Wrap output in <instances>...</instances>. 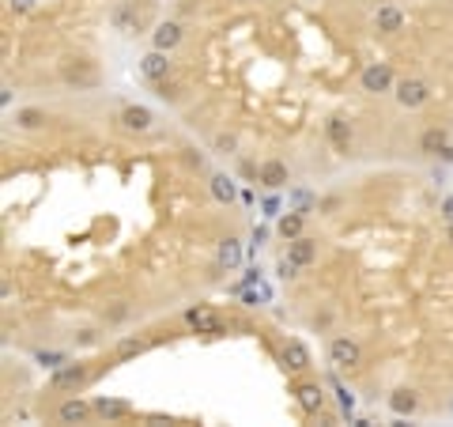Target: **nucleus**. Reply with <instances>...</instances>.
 Instances as JSON below:
<instances>
[{
  "label": "nucleus",
  "mask_w": 453,
  "mask_h": 427,
  "mask_svg": "<svg viewBox=\"0 0 453 427\" xmlns=\"http://www.w3.org/2000/svg\"><path fill=\"white\" fill-rule=\"evenodd\" d=\"M389 409H393V416H412L419 409V397L412 390H393L389 393Z\"/></svg>",
  "instance_id": "14"
},
{
  "label": "nucleus",
  "mask_w": 453,
  "mask_h": 427,
  "mask_svg": "<svg viewBox=\"0 0 453 427\" xmlns=\"http://www.w3.org/2000/svg\"><path fill=\"white\" fill-rule=\"evenodd\" d=\"M219 265L223 269H238L242 265V242L238 238H223V242H219Z\"/></svg>",
  "instance_id": "16"
},
{
  "label": "nucleus",
  "mask_w": 453,
  "mask_h": 427,
  "mask_svg": "<svg viewBox=\"0 0 453 427\" xmlns=\"http://www.w3.org/2000/svg\"><path fill=\"white\" fill-rule=\"evenodd\" d=\"M442 220L453 223V197H446V201H442Z\"/></svg>",
  "instance_id": "24"
},
{
  "label": "nucleus",
  "mask_w": 453,
  "mask_h": 427,
  "mask_svg": "<svg viewBox=\"0 0 453 427\" xmlns=\"http://www.w3.org/2000/svg\"><path fill=\"white\" fill-rule=\"evenodd\" d=\"M91 409H95V404L72 397V401H64L61 409H57V420H61V423H83L87 416H91Z\"/></svg>",
  "instance_id": "11"
},
{
  "label": "nucleus",
  "mask_w": 453,
  "mask_h": 427,
  "mask_svg": "<svg viewBox=\"0 0 453 427\" xmlns=\"http://www.w3.org/2000/svg\"><path fill=\"white\" fill-rule=\"evenodd\" d=\"M287 257H291L298 269L310 265V261L317 257V242H314V238H306V235H298V238H291V246H287Z\"/></svg>",
  "instance_id": "7"
},
{
  "label": "nucleus",
  "mask_w": 453,
  "mask_h": 427,
  "mask_svg": "<svg viewBox=\"0 0 453 427\" xmlns=\"http://www.w3.org/2000/svg\"><path fill=\"white\" fill-rule=\"evenodd\" d=\"M257 178H261V185H264V189H283L291 174H287V167H283L280 159H269V163L261 167V174H257Z\"/></svg>",
  "instance_id": "9"
},
{
  "label": "nucleus",
  "mask_w": 453,
  "mask_h": 427,
  "mask_svg": "<svg viewBox=\"0 0 453 427\" xmlns=\"http://www.w3.org/2000/svg\"><path fill=\"white\" fill-rule=\"evenodd\" d=\"M374 30H378V35H396V30H404V12L396 4H382L378 12H374Z\"/></svg>",
  "instance_id": "4"
},
{
  "label": "nucleus",
  "mask_w": 453,
  "mask_h": 427,
  "mask_svg": "<svg viewBox=\"0 0 453 427\" xmlns=\"http://www.w3.org/2000/svg\"><path fill=\"white\" fill-rule=\"evenodd\" d=\"M16 122H19V129H42V125H46V114H42V110H19Z\"/></svg>",
  "instance_id": "22"
},
{
  "label": "nucleus",
  "mask_w": 453,
  "mask_h": 427,
  "mask_svg": "<svg viewBox=\"0 0 453 427\" xmlns=\"http://www.w3.org/2000/svg\"><path fill=\"white\" fill-rule=\"evenodd\" d=\"M280 235L287 238V242L302 235V212H287V216H280Z\"/></svg>",
  "instance_id": "21"
},
{
  "label": "nucleus",
  "mask_w": 453,
  "mask_h": 427,
  "mask_svg": "<svg viewBox=\"0 0 453 427\" xmlns=\"http://www.w3.org/2000/svg\"><path fill=\"white\" fill-rule=\"evenodd\" d=\"M80 344H95V329H83L80 333Z\"/></svg>",
  "instance_id": "27"
},
{
  "label": "nucleus",
  "mask_w": 453,
  "mask_h": 427,
  "mask_svg": "<svg viewBox=\"0 0 453 427\" xmlns=\"http://www.w3.org/2000/svg\"><path fill=\"white\" fill-rule=\"evenodd\" d=\"M140 352H143V341H121L117 344V356H125V359L129 356H140Z\"/></svg>",
  "instance_id": "23"
},
{
  "label": "nucleus",
  "mask_w": 453,
  "mask_h": 427,
  "mask_svg": "<svg viewBox=\"0 0 453 427\" xmlns=\"http://www.w3.org/2000/svg\"><path fill=\"white\" fill-rule=\"evenodd\" d=\"M430 98V87L423 80H401L396 83V103L404 106V110H416V106H423Z\"/></svg>",
  "instance_id": "3"
},
{
  "label": "nucleus",
  "mask_w": 453,
  "mask_h": 427,
  "mask_svg": "<svg viewBox=\"0 0 453 427\" xmlns=\"http://www.w3.org/2000/svg\"><path fill=\"white\" fill-rule=\"evenodd\" d=\"M185 322H189V329H196V333H219V317H216V310H208V306H193V310L185 314Z\"/></svg>",
  "instance_id": "8"
},
{
  "label": "nucleus",
  "mask_w": 453,
  "mask_h": 427,
  "mask_svg": "<svg viewBox=\"0 0 453 427\" xmlns=\"http://www.w3.org/2000/svg\"><path fill=\"white\" fill-rule=\"evenodd\" d=\"M336 393H340V404H344V412H351V393H348L344 386H340Z\"/></svg>",
  "instance_id": "25"
},
{
  "label": "nucleus",
  "mask_w": 453,
  "mask_h": 427,
  "mask_svg": "<svg viewBox=\"0 0 453 427\" xmlns=\"http://www.w3.org/2000/svg\"><path fill=\"white\" fill-rule=\"evenodd\" d=\"M446 238H449V242H453V223H449V231H446Z\"/></svg>",
  "instance_id": "29"
},
{
  "label": "nucleus",
  "mask_w": 453,
  "mask_h": 427,
  "mask_svg": "<svg viewBox=\"0 0 453 427\" xmlns=\"http://www.w3.org/2000/svg\"><path fill=\"white\" fill-rule=\"evenodd\" d=\"M208 185H212V197H216V201L219 204H230V201H235V182H230L227 178V174H212V182H208Z\"/></svg>",
  "instance_id": "19"
},
{
  "label": "nucleus",
  "mask_w": 453,
  "mask_h": 427,
  "mask_svg": "<svg viewBox=\"0 0 453 427\" xmlns=\"http://www.w3.org/2000/svg\"><path fill=\"white\" fill-rule=\"evenodd\" d=\"M140 72H143V76H148V80H151V83H159V80H167V76H170V57H167V53H163V49H151V53H148V57H143V61H140Z\"/></svg>",
  "instance_id": "5"
},
{
  "label": "nucleus",
  "mask_w": 453,
  "mask_h": 427,
  "mask_svg": "<svg viewBox=\"0 0 453 427\" xmlns=\"http://www.w3.org/2000/svg\"><path fill=\"white\" fill-rule=\"evenodd\" d=\"M83 382H87V367L69 363V367H61L57 375H53V390H76V386H83Z\"/></svg>",
  "instance_id": "10"
},
{
  "label": "nucleus",
  "mask_w": 453,
  "mask_h": 427,
  "mask_svg": "<svg viewBox=\"0 0 453 427\" xmlns=\"http://www.w3.org/2000/svg\"><path fill=\"white\" fill-rule=\"evenodd\" d=\"M216 148H219V151H230V148H235V140H230V136H219Z\"/></svg>",
  "instance_id": "26"
},
{
  "label": "nucleus",
  "mask_w": 453,
  "mask_h": 427,
  "mask_svg": "<svg viewBox=\"0 0 453 427\" xmlns=\"http://www.w3.org/2000/svg\"><path fill=\"white\" fill-rule=\"evenodd\" d=\"M12 4L19 8V12H27V8H30V4H35V0H12Z\"/></svg>",
  "instance_id": "28"
},
{
  "label": "nucleus",
  "mask_w": 453,
  "mask_h": 427,
  "mask_svg": "<svg viewBox=\"0 0 453 427\" xmlns=\"http://www.w3.org/2000/svg\"><path fill=\"white\" fill-rule=\"evenodd\" d=\"M151 122H155V117H151L148 106H125V110H121V125H125L129 133H148Z\"/></svg>",
  "instance_id": "6"
},
{
  "label": "nucleus",
  "mask_w": 453,
  "mask_h": 427,
  "mask_svg": "<svg viewBox=\"0 0 453 427\" xmlns=\"http://www.w3.org/2000/svg\"><path fill=\"white\" fill-rule=\"evenodd\" d=\"M322 401H325V393L322 386H314V382H306V386H298V404H302V412H322Z\"/></svg>",
  "instance_id": "15"
},
{
  "label": "nucleus",
  "mask_w": 453,
  "mask_h": 427,
  "mask_svg": "<svg viewBox=\"0 0 453 427\" xmlns=\"http://www.w3.org/2000/svg\"><path fill=\"white\" fill-rule=\"evenodd\" d=\"M449 409H453V401H449Z\"/></svg>",
  "instance_id": "30"
},
{
  "label": "nucleus",
  "mask_w": 453,
  "mask_h": 427,
  "mask_svg": "<svg viewBox=\"0 0 453 427\" xmlns=\"http://www.w3.org/2000/svg\"><path fill=\"white\" fill-rule=\"evenodd\" d=\"M359 87H363L367 95H382V91H389V87H393V69H389V64H370V69H363Z\"/></svg>",
  "instance_id": "2"
},
{
  "label": "nucleus",
  "mask_w": 453,
  "mask_h": 427,
  "mask_svg": "<svg viewBox=\"0 0 453 427\" xmlns=\"http://www.w3.org/2000/svg\"><path fill=\"white\" fill-rule=\"evenodd\" d=\"M329 140L336 144V151H348V144H351V129H348L344 117H329Z\"/></svg>",
  "instance_id": "18"
},
{
  "label": "nucleus",
  "mask_w": 453,
  "mask_h": 427,
  "mask_svg": "<svg viewBox=\"0 0 453 427\" xmlns=\"http://www.w3.org/2000/svg\"><path fill=\"white\" fill-rule=\"evenodd\" d=\"M283 363L291 370H306L310 367V348H306L302 341H287L283 344Z\"/></svg>",
  "instance_id": "13"
},
{
  "label": "nucleus",
  "mask_w": 453,
  "mask_h": 427,
  "mask_svg": "<svg viewBox=\"0 0 453 427\" xmlns=\"http://www.w3.org/2000/svg\"><path fill=\"white\" fill-rule=\"evenodd\" d=\"M151 42H155V49L170 53V49L182 42V27H178V23H159L155 30H151Z\"/></svg>",
  "instance_id": "12"
},
{
  "label": "nucleus",
  "mask_w": 453,
  "mask_h": 427,
  "mask_svg": "<svg viewBox=\"0 0 453 427\" xmlns=\"http://www.w3.org/2000/svg\"><path fill=\"white\" fill-rule=\"evenodd\" d=\"M95 412L106 416V420H117V416H129L132 412V404L129 401H106V397H98L95 401Z\"/></svg>",
  "instance_id": "20"
},
{
  "label": "nucleus",
  "mask_w": 453,
  "mask_h": 427,
  "mask_svg": "<svg viewBox=\"0 0 453 427\" xmlns=\"http://www.w3.org/2000/svg\"><path fill=\"white\" fill-rule=\"evenodd\" d=\"M419 148L427 151V156H442L449 144H446V129H427L423 136H419Z\"/></svg>",
  "instance_id": "17"
},
{
  "label": "nucleus",
  "mask_w": 453,
  "mask_h": 427,
  "mask_svg": "<svg viewBox=\"0 0 453 427\" xmlns=\"http://www.w3.org/2000/svg\"><path fill=\"white\" fill-rule=\"evenodd\" d=\"M359 359H363V352L351 337H333V341H329V363L333 367H355Z\"/></svg>",
  "instance_id": "1"
}]
</instances>
